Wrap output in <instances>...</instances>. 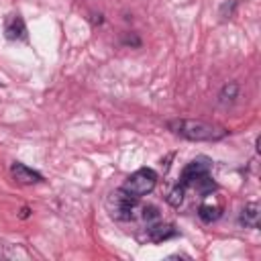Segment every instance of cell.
Returning a JSON list of instances; mask_svg holds the SVG:
<instances>
[{
	"label": "cell",
	"mask_w": 261,
	"mask_h": 261,
	"mask_svg": "<svg viewBox=\"0 0 261 261\" xmlns=\"http://www.w3.org/2000/svg\"><path fill=\"white\" fill-rule=\"evenodd\" d=\"M184 194H186V186H181V184H177L171 192H169V196H167V202L171 204V206H179L181 204V200H184Z\"/></svg>",
	"instance_id": "obj_12"
},
{
	"label": "cell",
	"mask_w": 261,
	"mask_h": 261,
	"mask_svg": "<svg viewBox=\"0 0 261 261\" xmlns=\"http://www.w3.org/2000/svg\"><path fill=\"white\" fill-rule=\"evenodd\" d=\"M4 37L8 41H20L27 39V24L20 14H8L4 20Z\"/></svg>",
	"instance_id": "obj_6"
},
{
	"label": "cell",
	"mask_w": 261,
	"mask_h": 261,
	"mask_svg": "<svg viewBox=\"0 0 261 261\" xmlns=\"http://www.w3.org/2000/svg\"><path fill=\"white\" fill-rule=\"evenodd\" d=\"M239 222L247 228H259V204L257 202L245 204V208L239 214Z\"/></svg>",
	"instance_id": "obj_8"
},
{
	"label": "cell",
	"mask_w": 261,
	"mask_h": 261,
	"mask_svg": "<svg viewBox=\"0 0 261 261\" xmlns=\"http://www.w3.org/2000/svg\"><path fill=\"white\" fill-rule=\"evenodd\" d=\"M192 186H194V188H196V190H198V192H200L202 196H208L210 192H214V190H216V184L212 181L210 173L202 175V177H200V179H196V181H194Z\"/></svg>",
	"instance_id": "obj_11"
},
{
	"label": "cell",
	"mask_w": 261,
	"mask_h": 261,
	"mask_svg": "<svg viewBox=\"0 0 261 261\" xmlns=\"http://www.w3.org/2000/svg\"><path fill=\"white\" fill-rule=\"evenodd\" d=\"M234 6H237V2H234V0L224 2V4H222V8H220V16H222V18H230V16H232V12H234Z\"/></svg>",
	"instance_id": "obj_14"
},
{
	"label": "cell",
	"mask_w": 261,
	"mask_h": 261,
	"mask_svg": "<svg viewBox=\"0 0 261 261\" xmlns=\"http://www.w3.org/2000/svg\"><path fill=\"white\" fill-rule=\"evenodd\" d=\"M137 208V198L130 196L128 192L114 190L108 198H106V210L114 220H130Z\"/></svg>",
	"instance_id": "obj_3"
},
{
	"label": "cell",
	"mask_w": 261,
	"mask_h": 261,
	"mask_svg": "<svg viewBox=\"0 0 261 261\" xmlns=\"http://www.w3.org/2000/svg\"><path fill=\"white\" fill-rule=\"evenodd\" d=\"M155 186H157V173H155V169L141 167V169H137L135 173H130L126 177V181L122 184V190L128 192L130 196H135V198H141V196L151 194L155 190Z\"/></svg>",
	"instance_id": "obj_2"
},
{
	"label": "cell",
	"mask_w": 261,
	"mask_h": 261,
	"mask_svg": "<svg viewBox=\"0 0 261 261\" xmlns=\"http://www.w3.org/2000/svg\"><path fill=\"white\" fill-rule=\"evenodd\" d=\"M169 130L188 139V141H218L226 137V130L214 124H208L204 120H192V118H175L167 122Z\"/></svg>",
	"instance_id": "obj_1"
},
{
	"label": "cell",
	"mask_w": 261,
	"mask_h": 261,
	"mask_svg": "<svg viewBox=\"0 0 261 261\" xmlns=\"http://www.w3.org/2000/svg\"><path fill=\"white\" fill-rule=\"evenodd\" d=\"M237 96H239V84L237 82H228V84L222 86V90L218 94V102L220 104H230V102H234Z\"/></svg>",
	"instance_id": "obj_9"
},
{
	"label": "cell",
	"mask_w": 261,
	"mask_h": 261,
	"mask_svg": "<svg viewBox=\"0 0 261 261\" xmlns=\"http://www.w3.org/2000/svg\"><path fill=\"white\" fill-rule=\"evenodd\" d=\"M198 216L204 222H214L220 218V206H212V204H202L198 208Z\"/></svg>",
	"instance_id": "obj_10"
},
{
	"label": "cell",
	"mask_w": 261,
	"mask_h": 261,
	"mask_svg": "<svg viewBox=\"0 0 261 261\" xmlns=\"http://www.w3.org/2000/svg\"><path fill=\"white\" fill-rule=\"evenodd\" d=\"M143 220L147 222V226L153 224V222H157V220H159L157 208H155V206H145V208H143Z\"/></svg>",
	"instance_id": "obj_13"
},
{
	"label": "cell",
	"mask_w": 261,
	"mask_h": 261,
	"mask_svg": "<svg viewBox=\"0 0 261 261\" xmlns=\"http://www.w3.org/2000/svg\"><path fill=\"white\" fill-rule=\"evenodd\" d=\"M20 216L27 218V216H29V208H22V214H20Z\"/></svg>",
	"instance_id": "obj_15"
},
{
	"label": "cell",
	"mask_w": 261,
	"mask_h": 261,
	"mask_svg": "<svg viewBox=\"0 0 261 261\" xmlns=\"http://www.w3.org/2000/svg\"><path fill=\"white\" fill-rule=\"evenodd\" d=\"M175 234H177V230H175L171 224H165V222H161V220L149 224V239H151L153 243L167 241V239H171V237H175Z\"/></svg>",
	"instance_id": "obj_7"
},
{
	"label": "cell",
	"mask_w": 261,
	"mask_h": 261,
	"mask_svg": "<svg viewBox=\"0 0 261 261\" xmlns=\"http://www.w3.org/2000/svg\"><path fill=\"white\" fill-rule=\"evenodd\" d=\"M10 173H12L14 181L20 184V186H33V184H41L43 181V175L39 171L31 169V167H27L24 163H18V161H14L10 165Z\"/></svg>",
	"instance_id": "obj_5"
},
{
	"label": "cell",
	"mask_w": 261,
	"mask_h": 261,
	"mask_svg": "<svg viewBox=\"0 0 261 261\" xmlns=\"http://www.w3.org/2000/svg\"><path fill=\"white\" fill-rule=\"evenodd\" d=\"M206 173H210V161L208 159H204V157H200V159H194V161H190L186 167H184V171H181V186H192L196 179H200L202 175H206Z\"/></svg>",
	"instance_id": "obj_4"
}]
</instances>
